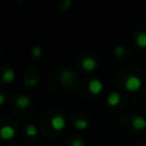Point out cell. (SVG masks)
<instances>
[{
  "instance_id": "cell-1",
  "label": "cell",
  "mask_w": 146,
  "mask_h": 146,
  "mask_svg": "<svg viewBox=\"0 0 146 146\" xmlns=\"http://www.w3.org/2000/svg\"><path fill=\"white\" fill-rule=\"evenodd\" d=\"M124 87H125V89H127L128 91H131V92L137 91V90H139L140 87H141V80H140L137 75H130V76H128V79L125 80Z\"/></svg>"
},
{
  "instance_id": "cell-2",
  "label": "cell",
  "mask_w": 146,
  "mask_h": 146,
  "mask_svg": "<svg viewBox=\"0 0 146 146\" xmlns=\"http://www.w3.org/2000/svg\"><path fill=\"white\" fill-rule=\"evenodd\" d=\"M15 135H16V130L14 129V127L9 124L2 125L0 128V138L2 140H10L15 137Z\"/></svg>"
},
{
  "instance_id": "cell-3",
  "label": "cell",
  "mask_w": 146,
  "mask_h": 146,
  "mask_svg": "<svg viewBox=\"0 0 146 146\" xmlns=\"http://www.w3.org/2000/svg\"><path fill=\"white\" fill-rule=\"evenodd\" d=\"M50 124H51V127H52L54 130L60 131V130H63V129L65 128L66 121H65V119H64L62 115H55V116L51 117Z\"/></svg>"
},
{
  "instance_id": "cell-4",
  "label": "cell",
  "mask_w": 146,
  "mask_h": 146,
  "mask_svg": "<svg viewBox=\"0 0 146 146\" xmlns=\"http://www.w3.org/2000/svg\"><path fill=\"white\" fill-rule=\"evenodd\" d=\"M103 88H104V86H103V83H102L98 79H92V80L89 82V84H88L89 91H90L92 95H96V96L99 95V94H102Z\"/></svg>"
},
{
  "instance_id": "cell-5",
  "label": "cell",
  "mask_w": 146,
  "mask_h": 146,
  "mask_svg": "<svg viewBox=\"0 0 146 146\" xmlns=\"http://www.w3.org/2000/svg\"><path fill=\"white\" fill-rule=\"evenodd\" d=\"M74 79H75V74L71 71V70H65L62 75H60V81L64 86H70L74 82Z\"/></svg>"
},
{
  "instance_id": "cell-6",
  "label": "cell",
  "mask_w": 146,
  "mask_h": 146,
  "mask_svg": "<svg viewBox=\"0 0 146 146\" xmlns=\"http://www.w3.org/2000/svg\"><path fill=\"white\" fill-rule=\"evenodd\" d=\"M131 124H132L133 129H136V130H143V129L146 128V119L143 117V116L137 115V116H135L132 119Z\"/></svg>"
},
{
  "instance_id": "cell-7",
  "label": "cell",
  "mask_w": 146,
  "mask_h": 146,
  "mask_svg": "<svg viewBox=\"0 0 146 146\" xmlns=\"http://www.w3.org/2000/svg\"><path fill=\"white\" fill-rule=\"evenodd\" d=\"M81 64H82V67L86 71H89V72L90 71H94L96 68V66H97V63H96V60L92 57H84L82 59Z\"/></svg>"
},
{
  "instance_id": "cell-8",
  "label": "cell",
  "mask_w": 146,
  "mask_h": 146,
  "mask_svg": "<svg viewBox=\"0 0 146 146\" xmlns=\"http://www.w3.org/2000/svg\"><path fill=\"white\" fill-rule=\"evenodd\" d=\"M30 104H31V99H30V97H27L26 95H21V96H18V97L16 98V105H17L19 108H22V110L29 107Z\"/></svg>"
},
{
  "instance_id": "cell-9",
  "label": "cell",
  "mask_w": 146,
  "mask_h": 146,
  "mask_svg": "<svg viewBox=\"0 0 146 146\" xmlns=\"http://www.w3.org/2000/svg\"><path fill=\"white\" fill-rule=\"evenodd\" d=\"M120 102H121V96L119 92H112L107 97V104L110 106H116L120 104Z\"/></svg>"
},
{
  "instance_id": "cell-10",
  "label": "cell",
  "mask_w": 146,
  "mask_h": 146,
  "mask_svg": "<svg viewBox=\"0 0 146 146\" xmlns=\"http://www.w3.org/2000/svg\"><path fill=\"white\" fill-rule=\"evenodd\" d=\"M2 80L6 83H11L15 80V71L11 68H7L5 70L3 74H2Z\"/></svg>"
},
{
  "instance_id": "cell-11",
  "label": "cell",
  "mask_w": 146,
  "mask_h": 146,
  "mask_svg": "<svg viewBox=\"0 0 146 146\" xmlns=\"http://www.w3.org/2000/svg\"><path fill=\"white\" fill-rule=\"evenodd\" d=\"M135 42L139 48H146V33L141 32L137 34L135 38Z\"/></svg>"
},
{
  "instance_id": "cell-12",
  "label": "cell",
  "mask_w": 146,
  "mask_h": 146,
  "mask_svg": "<svg viewBox=\"0 0 146 146\" xmlns=\"http://www.w3.org/2000/svg\"><path fill=\"white\" fill-rule=\"evenodd\" d=\"M88 125H89V123H88V121L84 120V119H76V120L74 121V127H75L76 129H79V130H84V129L88 128Z\"/></svg>"
},
{
  "instance_id": "cell-13",
  "label": "cell",
  "mask_w": 146,
  "mask_h": 146,
  "mask_svg": "<svg viewBox=\"0 0 146 146\" xmlns=\"http://www.w3.org/2000/svg\"><path fill=\"white\" fill-rule=\"evenodd\" d=\"M25 132H26V135L29 137H35L38 135V129H36V127L34 124H29L25 128Z\"/></svg>"
},
{
  "instance_id": "cell-14",
  "label": "cell",
  "mask_w": 146,
  "mask_h": 146,
  "mask_svg": "<svg viewBox=\"0 0 146 146\" xmlns=\"http://www.w3.org/2000/svg\"><path fill=\"white\" fill-rule=\"evenodd\" d=\"M124 48L122 47V46H117L115 49H114V55L116 56V57H121V56H123V54H124Z\"/></svg>"
},
{
  "instance_id": "cell-15",
  "label": "cell",
  "mask_w": 146,
  "mask_h": 146,
  "mask_svg": "<svg viewBox=\"0 0 146 146\" xmlns=\"http://www.w3.org/2000/svg\"><path fill=\"white\" fill-rule=\"evenodd\" d=\"M41 54H42V49H41L39 46H35V47L32 48V55H33L34 57H40Z\"/></svg>"
},
{
  "instance_id": "cell-16",
  "label": "cell",
  "mask_w": 146,
  "mask_h": 146,
  "mask_svg": "<svg viewBox=\"0 0 146 146\" xmlns=\"http://www.w3.org/2000/svg\"><path fill=\"white\" fill-rule=\"evenodd\" d=\"M70 146H84V143H83V140H82V139H79V138H78V139L72 140Z\"/></svg>"
},
{
  "instance_id": "cell-17",
  "label": "cell",
  "mask_w": 146,
  "mask_h": 146,
  "mask_svg": "<svg viewBox=\"0 0 146 146\" xmlns=\"http://www.w3.org/2000/svg\"><path fill=\"white\" fill-rule=\"evenodd\" d=\"M5 100H6V96L3 94H0V106L5 103Z\"/></svg>"
}]
</instances>
